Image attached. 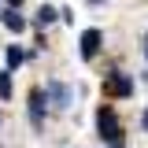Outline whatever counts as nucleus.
Segmentation results:
<instances>
[{"instance_id": "f257e3e1", "label": "nucleus", "mask_w": 148, "mask_h": 148, "mask_svg": "<svg viewBox=\"0 0 148 148\" xmlns=\"http://www.w3.org/2000/svg\"><path fill=\"white\" fill-rule=\"evenodd\" d=\"M96 130H100V141H108V145H122V126H119V115L111 104L96 111Z\"/></svg>"}, {"instance_id": "f03ea898", "label": "nucleus", "mask_w": 148, "mask_h": 148, "mask_svg": "<svg viewBox=\"0 0 148 148\" xmlns=\"http://www.w3.org/2000/svg\"><path fill=\"white\" fill-rule=\"evenodd\" d=\"M104 92H108V96H130V92H133V78L122 74V71H111L108 78H104Z\"/></svg>"}, {"instance_id": "7ed1b4c3", "label": "nucleus", "mask_w": 148, "mask_h": 148, "mask_svg": "<svg viewBox=\"0 0 148 148\" xmlns=\"http://www.w3.org/2000/svg\"><path fill=\"white\" fill-rule=\"evenodd\" d=\"M45 96H48L59 111H67V108L74 104V89H71V85H63V82H48V85H45Z\"/></svg>"}, {"instance_id": "20e7f679", "label": "nucleus", "mask_w": 148, "mask_h": 148, "mask_svg": "<svg viewBox=\"0 0 148 148\" xmlns=\"http://www.w3.org/2000/svg\"><path fill=\"white\" fill-rule=\"evenodd\" d=\"M45 104H48L45 89H34V92H30V122H34L37 130H41V122H45Z\"/></svg>"}, {"instance_id": "39448f33", "label": "nucleus", "mask_w": 148, "mask_h": 148, "mask_svg": "<svg viewBox=\"0 0 148 148\" xmlns=\"http://www.w3.org/2000/svg\"><path fill=\"white\" fill-rule=\"evenodd\" d=\"M100 41H104L100 30H85L82 34V59H92V56L100 52Z\"/></svg>"}, {"instance_id": "423d86ee", "label": "nucleus", "mask_w": 148, "mask_h": 148, "mask_svg": "<svg viewBox=\"0 0 148 148\" xmlns=\"http://www.w3.org/2000/svg\"><path fill=\"white\" fill-rule=\"evenodd\" d=\"M4 26H8V30H15V34H22V30H26V18L18 15L15 8H8V11H4Z\"/></svg>"}, {"instance_id": "0eeeda50", "label": "nucleus", "mask_w": 148, "mask_h": 148, "mask_svg": "<svg viewBox=\"0 0 148 148\" xmlns=\"http://www.w3.org/2000/svg\"><path fill=\"white\" fill-rule=\"evenodd\" d=\"M56 15H59V11H56V8H48V4H45V8L37 11V18H34V22H37V26H48V22H52Z\"/></svg>"}, {"instance_id": "6e6552de", "label": "nucleus", "mask_w": 148, "mask_h": 148, "mask_svg": "<svg viewBox=\"0 0 148 148\" xmlns=\"http://www.w3.org/2000/svg\"><path fill=\"white\" fill-rule=\"evenodd\" d=\"M8 96H11V74L0 71V100H8Z\"/></svg>"}, {"instance_id": "1a4fd4ad", "label": "nucleus", "mask_w": 148, "mask_h": 148, "mask_svg": "<svg viewBox=\"0 0 148 148\" xmlns=\"http://www.w3.org/2000/svg\"><path fill=\"white\" fill-rule=\"evenodd\" d=\"M18 63H22V48H15V45H11V48H8V67L15 71Z\"/></svg>"}, {"instance_id": "9d476101", "label": "nucleus", "mask_w": 148, "mask_h": 148, "mask_svg": "<svg viewBox=\"0 0 148 148\" xmlns=\"http://www.w3.org/2000/svg\"><path fill=\"white\" fill-rule=\"evenodd\" d=\"M141 130H148V111H145V115H141Z\"/></svg>"}, {"instance_id": "9b49d317", "label": "nucleus", "mask_w": 148, "mask_h": 148, "mask_svg": "<svg viewBox=\"0 0 148 148\" xmlns=\"http://www.w3.org/2000/svg\"><path fill=\"white\" fill-rule=\"evenodd\" d=\"M89 4H100V0H89Z\"/></svg>"}, {"instance_id": "f8f14e48", "label": "nucleus", "mask_w": 148, "mask_h": 148, "mask_svg": "<svg viewBox=\"0 0 148 148\" xmlns=\"http://www.w3.org/2000/svg\"><path fill=\"white\" fill-rule=\"evenodd\" d=\"M111 148H122V145H111Z\"/></svg>"}, {"instance_id": "ddd939ff", "label": "nucleus", "mask_w": 148, "mask_h": 148, "mask_svg": "<svg viewBox=\"0 0 148 148\" xmlns=\"http://www.w3.org/2000/svg\"><path fill=\"white\" fill-rule=\"evenodd\" d=\"M145 52H148V48H145Z\"/></svg>"}]
</instances>
